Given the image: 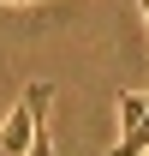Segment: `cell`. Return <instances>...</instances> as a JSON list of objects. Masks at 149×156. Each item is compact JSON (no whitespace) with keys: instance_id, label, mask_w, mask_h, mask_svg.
Masks as SVG:
<instances>
[{"instance_id":"cell-1","label":"cell","mask_w":149,"mask_h":156,"mask_svg":"<svg viewBox=\"0 0 149 156\" xmlns=\"http://www.w3.org/2000/svg\"><path fill=\"white\" fill-rule=\"evenodd\" d=\"M48 114V84H30L24 90V102L6 114V126H0V156H24L30 150V138H36V120Z\"/></svg>"},{"instance_id":"cell-2","label":"cell","mask_w":149,"mask_h":156,"mask_svg":"<svg viewBox=\"0 0 149 156\" xmlns=\"http://www.w3.org/2000/svg\"><path fill=\"white\" fill-rule=\"evenodd\" d=\"M113 108H119V132H131V126H137V120H143V108H149V96L143 90H119V96H113Z\"/></svg>"},{"instance_id":"cell-3","label":"cell","mask_w":149,"mask_h":156,"mask_svg":"<svg viewBox=\"0 0 149 156\" xmlns=\"http://www.w3.org/2000/svg\"><path fill=\"white\" fill-rule=\"evenodd\" d=\"M143 150H149V108H143V120H137L131 132L113 138V150H108V156H143Z\"/></svg>"},{"instance_id":"cell-4","label":"cell","mask_w":149,"mask_h":156,"mask_svg":"<svg viewBox=\"0 0 149 156\" xmlns=\"http://www.w3.org/2000/svg\"><path fill=\"white\" fill-rule=\"evenodd\" d=\"M24 156H54V132H48V114L36 120V138H30V150Z\"/></svg>"},{"instance_id":"cell-5","label":"cell","mask_w":149,"mask_h":156,"mask_svg":"<svg viewBox=\"0 0 149 156\" xmlns=\"http://www.w3.org/2000/svg\"><path fill=\"white\" fill-rule=\"evenodd\" d=\"M0 6H36V0H0Z\"/></svg>"},{"instance_id":"cell-6","label":"cell","mask_w":149,"mask_h":156,"mask_svg":"<svg viewBox=\"0 0 149 156\" xmlns=\"http://www.w3.org/2000/svg\"><path fill=\"white\" fill-rule=\"evenodd\" d=\"M137 6H143V18H149V0H137Z\"/></svg>"},{"instance_id":"cell-7","label":"cell","mask_w":149,"mask_h":156,"mask_svg":"<svg viewBox=\"0 0 149 156\" xmlns=\"http://www.w3.org/2000/svg\"><path fill=\"white\" fill-rule=\"evenodd\" d=\"M143 156H149V150H143Z\"/></svg>"}]
</instances>
